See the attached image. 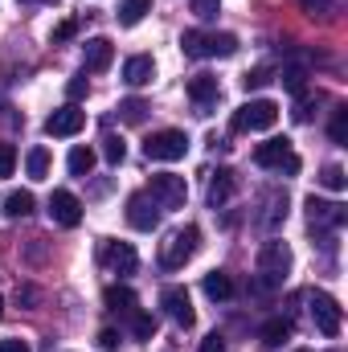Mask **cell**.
<instances>
[{"label":"cell","instance_id":"obj_1","mask_svg":"<svg viewBox=\"0 0 348 352\" xmlns=\"http://www.w3.org/2000/svg\"><path fill=\"white\" fill-rule=\"evenodd\" d=\"M180 50H184V58H234L238 54V37L234 33H201V29H188L180 37Z\"/></svg>","mask_w":348,"mask_h":352},{"label":"cell","instance_id":"obj_2","mask_svg":"<svg viewBox=\"0 0 348 352\" xmlns=\"http://www.w3.org/2000/svg\"><path fill=\"white\" fill-rule=\"evenodd\" d=\"M279 123V102H270V98H250V102H242L238 111H234V119H230V127L238 131V135H246V131H270Z\"/></svg>","mask_w":348,"mask_h":352},{"label":"cell","instance_id":"obj_3","mask_svg":"<svg viewBox=\"0 0 348 352\" xmlns=\"http://www.w3.org/2000/svg\"><path fill=\"white\" fill-rule=\"evenodd\" d=\"M287 274H291V250H287V242H266L259 250V283L266 291H274V287L287 283Z\"/></svg>","mask_w":348,"mask_h":352},{"label":"cell","instance_id":"obj_4","mask_svg":"<svg viewBox=\"0 0 348 352\" xmlns=\"http://www.w3.org/2000/svg\"><path fill=\"white\" fill-rule=\"evenodd\" d=\"M197 250H201V230L197 226H184V230L168 234V242H160V266L164 270H180Z\"/></svg>","mask_w":348,"mask_h":352},{"label":"cell","instance_id":"obj_5","mask_svg":"<svg viewBox=\"0 0 348 352\" xmlns=\"http://www.w3.org/2000/svg\"><path fill=\"white\" fill-rule=\"evenodd\" d=\"M254 164L259 168H270V173H287V176H295L303 168V160L295 156V148L287 140H266V144H259L254 148Z\"/></svg>","mask_w":348,"mask_h":352},{"label":"cell","instance_id":"obj_6","mask_svg":"<svg viewBox=\"0 0 348 352\" xmlns=\"http://www.w3.org/2000/svg\"><path fill=\"white\" fill-rule=\"evenodd\" d=\"M184 152H188V135L176 131V127L152 131V135L144 140V156H148V160H164V164H173V160H184Z\"/></svg>","mask_w":348,"mask_h":352},{"label":"cell","instance_id":"obj_7","mask_svg":"<svg viewBox=\"0 0 348 352\" xmlns=\"http://www.w3.org/2000/svg\"><path fill=\"white\" fill-rule=\"evenodd\" d=\"M148 197H152L160 209H184V201H188V180L176 176V173H160V176H152Z\"/></svg>","mask_w":348,"mask_h":352},{"label":"cell","instance_id":"obj_8","mask_svg":"<svg viewBox=\"0 0 348 352\" xmlns=\"http://www.w3.org/2000/svg\"><path fill=\"white\" fill-rule=\"evenodd\" d=\"M312 320H316V328H320L328 340H336L340 328H345V311H340V303H336L328 291H312Z\"/></svg>","mask_w":348,"mask_h":352},{"label":"cell","instance_id":"obj_9","mask_svg":"<svg viewBox=\"0 0 348 352\" xmlns=\"http://www.w3.org/2000/svg\"><path fill=\"white\" fill-rule=\"evenodd\" d=\"M50 221L54 226H62V230H74V226H83V201L70 192V188H54L50 192Z\"/></svg>","mask_w":348,"mask_h":352},{"label":"cell","instance_id":"obj_10","mask_svg":"<svg viewBox=\"0 0 348 352\" xmlns=\"http://www.w3.org/2000/svg\"><path fill=\"white\" fill-rule=\"evenodd\" d=\"M83 127H87V111H78V102H66L45 119V135H54V140H70Z\"/></svg>","mask_w":348,"mask_h":352},{"label":"cell","instance_id":"obj_11","mask_svg":"<svg viewBox=\"0 0 348 352\" xmlns=\"http://www.w3.org/2000/svg\"><path fill=\"white\" fill-rule=\"evenodd\" d=\"M160 217H164V209H160L148 192H135V197L127 201V226H131V230L152 234V230L160 226Z\"/></svg>","mask_w":348,"mask_h":352},{"label":"cell","instance_id":"obj_12","mask_svg":"<svg viewBox=\"0 0 348 352\" xmlns=\"http://www.w3.org/2000/svg\"><path fill=\"white\" fill-rule=\"evenodd\" d=\"M348 221L345 205L340 201H320V197H307V226H312V234L316 230H340Z\"/></svg>","mask_w":348,"mask_h":352},{"label":"cell","instance_id":"obj_13","mask_svg":"<svg viewBox=\"0 0 348 352\" xmlns=\"http://www.w3.org/2000/svg\"><path fill=\"white\" fill-rule=\"evenodd\" d=\"M160 307H164V316L173 320L176 328H193L197 324V311H193V299H188L184 287H164L160 291Z\"/></svg>","mask_w":348,"mask_h":352},{"label":"cell","instance_id":"obj_14","mask_svg":"<svg viewBox=\"0 0 348 352\" xmlns=\"http://www.w3.org/2000/svg\"><path fill=\"white\" fill-rule=\"evenodd\" d=\"M98 258H102L107 270H115V274H135V266H140V254L127 242H102L98 246Z\"/></svg>","mask_w":348,"mask_h":352},{"label":"cell","instance_id":"obj_15","mask_svg":"<svg viewBox=\"0 0 348 352\" xmlns=\"http://www.w3.org/2000/svg\"><path fill=\"white\" fill-rule=\"evenodd\" d=\"M188 98H193L197 115H209V107L221 98V82H217L213 74H193V78H188Z\"/></svg>","mask_w":348,"mask_h":352},{"label":"cell","instance_id":"obj_16","mask_svg":"<svg viewBox=\"0 0 348 352\" xmlns=\"http://www.w3.org/2000/svg\"><path fill=\"white\" fill-rule=\"evenodd\" d=\"M83 62H87V70L102 74V70L115 62V45H111L107 37H90L87 45H83Z\"/></svg>","mask_w":348,"mask_h":352},{"label":"cell","instance_id":"obj_17","mask_svg":"<svg viewBox=\"0 0 348 352\" xmlns=\"http://www.w3.org/2000/svg\"><path fill=\"white\" fill-rule=\"evenodd\" d=\"M234 192H238V176L230 173V168H217L213 180H209V205H213V209H226Z\"/></svg>","mask_w":348,"mask_h":352},{"label":"cell","instance_id":"obj_18","mask_svg":"<svg viewBox=\"0 0 348 352\" xmlns=\"http://www.w3.org/2000/svg\"><path fill=\"white\" fill-rule=\"evenodd\" d=\"M152 78H156V62L148 54H135V58L123 62V82L127 87H148Z\"/></svg>","mask_w":348,"mask_h":352},{"label":"cell","instance_id":"obj_19","mask_svg":"<svg viewBox=\"0 0 348 352\" xmlns=\"http://www.w3.org/2000/svg\"><path fill=\"white\" fill-rule=\"evenodd\" d=\"M201 291H205L213 303H226V299H234V278H230L226 270H209V274L201 278Z\"/></svg>","mask_w":348,"mask_h":352},{"label":"cell","instance_id":"obj_20","mask_svg":"<svg viewBox=\"0 0 348 352\" xmlns=\"http://www.w3.org/2000/svg\"><path fill=\"white\" fill-rule=\"evenodd\" d=\"M0 205H4V217H8V221H17V217H29L37 201H33V192H29V188H12Z\"/></svg>","mask_w":348,"mask_h":352},{"label":"cell","instance_id":"obj_21","mask_svg":"<svg viewBox=\"0 0 348 352\" xmlns=\"http://www.w3.org/2000/svg\"><path fill=\"white\" fill-rule=\"evenodd\" d=\"M102 303H107V311H115V316H131V311H135V291H131V287H107V291H102Z\"/></svg>","mask_w":348,"mask_h":352},{"label":"cell","instance_id":"obj_22","mask_svg":"<svg viewBox=\"0 0 348 352\" xmlns=\"http://www.w3.org/2000/svg\"><path fill=\"white\" fill-rule=\"evenodd\" d=\"M283 340H291V320H283V316L266 320V324H262V344H266V349H279Z\"/></svg>","mask_w":348,"mask_h":352},{"label":"cell","instance_id":"obj_23","mask_svg":"<svg viewBox=\"0 0 348 352\" xmlns=\"http://www.w3.org/2000/svg\"><path fill=\"white\" fill-rule=\"evenodd\" d=\"M148 12H152V0H123V4H119V25L131 29V25H140Z\"/></svg>","mask_w":348,"mask_h":352},{"label":"cell","instance_id":"obj_24","mask_svg":"<svg viewBox=\"0 0 348 352\" xmlns=\"http://www.w3.org/2000/svg\"><path fill=\"white\" fill-rule=\"evenodd\" d=\"M70 176H90V168H94V148H87V144H78L74 152H70Z\"/></svg>","mask_w":348,"mask_h":352},{"label":"cell","instance_id":"obj_25","mask_svg":"<svg viewBox=\"0 0 348 352\" xmlns=\"http://www.w3.org/2000/svg\"><path fill=\"white\" fill-rule=\"evenodd\" d=\"M127 320H131V336H135V340H152V336H156V316H148V311L135 307Z\"/></svg>","mask_w":348,"mask_h":352},{"label":"cell","instance_id":"obj_26","mask_svg":"<svg viewBox=\"0 0 348 352\" xmlns=\"http://www.w3.org/2000/svg\"><path fill=\"white\" fill-rule=\"evenodd\" d=\"M25 168L33 180H45L50 176V148H33L29 156H25Z\"/></svg>","mask_w":348,"mask_h":352},{"label":"cell","instance_id":"obj_27","mask_svg":"<svg viewBox=\"0 0 348 352\" xmlns=\"http://www.w3.org/2000/svg\"><path fill=\"white\" fill-rule=\"evenodd\" d=\"M148 111H152V107H148L144 98H123V102H119V119H123V123H144Z\"/></svg>","mask_w":348,"mask_h":352},{"label":"cell","instance_id":"obj_28","mask_svg":"<svg viewBox=\"0 0 348 352\" xmlns=\"http://www.w3.org/2000/svg\"><path fill=\"white\" fill-rule=\"evenodd\" d=\"M328 135H332V144H348V107H336L332 111V123H328Z\"/></svg>","mask_w":348,"mask_h":352},{"label":"cell","instance_id":"obj_29","mask_svg":"<svg viewBox=\"0 0 348 352\" xmlns=\"http://www.w3.org/2000/svg\"><path fill=\"white\" fill-rule=\"evenodd\" d=\"M102 156H107V164H123L127 160V144L119 135H107L102 140Z\"/></svg>","mask_w":348,"mask_h":352},{"label":"cell","instance_id":"obj_30","mask_svg":"<svg viewBox=\"0 0 348 352\" xmlns=\"http://www.w3.org/2000/svg\"><path fill=\"white\" fill-rule=\"evenodd\" d=\"M320 184H324V188H332V192H345L348 176H345V168H340V164H328V168L320 173Z\"/></svg>","mask_w":348,"mask_h":352},{"label":"cell","instance_id":"obj_31","mask_svg":"<svg viewBox=\"0 0 348 352\" xmlns=\"http://www.w3.org/2000/svg\"><path fill=\"white\" fill-rule=\"evenodd\" d=\"M303 78H307V70H303V66H287L279 82H283V87L291 90V94H303Z\"/></svg>","mask_w":348,"mask_h":352},{"label":"cell","instance_id":"obj_32","mask_svg":"<svg viewBox=\"0 0 348 352\" xmlns=\"http://www.w3.org/2000/svg\"><path fill=\"white\" fill-rule=\"evenodd\" d=\"M266 82H270V70H266V66H259V70H246V74H242V87H246V90H262Z\"/></svg>","mask_w":348,"mask_h":352},{"label":"cell","instance_id":"obj_33","mask_svg":"<svg viewBox=\"0 0 348 352\" xmlns=\"http://www.w3.org/2000/svg\"><path fill=\"white\" fill-rule=\"evenodd\" d=\"M193 12H197L201 21H217V12H221V0H193Z\"/></svg>","mask_w":348,"mask_h":352},{"label":"cell","instance_id":"obj_34","mask_svg":"<svg viewBox=\"0 0 348 352\" xmlns=\"http://www.w3.org/2000/svg\"><path fill=\"white\" fill-rule=\"evenodd\" d=\"M12 168H17V148L12 144H0V180L12 176Z\"/></svg>","mask_w":348,"mask_h":352},{"label":"cell","instance_id":"obj_35","mask_svg":"<svg viewBox=\"0 0 348 352\" xmlns=\"http://www.w3.org/2000/svg\"><path fill=\"white\" fill-rule=\"evenodd\" d=\"M66 94H70V102H78V98H87V94H90V82H87V74H78V78H70V82H66Z\"/></svg>","mask_w":348,"mask_h":352},{"label":"cell","instance_id":"obj_36","mask_svg":"<svg viewBox=\"0 0 348 352\" xmlns=\"http://www.w3.org/2000/svg\"><path fill=\"white\" fill-rule=\"evenodd\" d=\"M74 33H78V21H74V16H66V21L54 29V45H58V41H70Z\"/></svg>","mask_w":348,"mask_h":352},{"label":"cell","instance_id":"obj_37","mask_svg":"<svg viewBox=\"0 0 348 352\" xmlns=\"http://www.w3.org/2000/svg\"><path fill=\"white\" fill-rule=\"evenodd\" d=\"M119 344H123V340H119V332H115V328H102V332H98V349H102V352H115Z\"/></svg>","mask_w":348,"mask_h":352},{"label":"cell","instance_id":"obj_38","mask_svg":"<svg viewBox=\"0 0 348 352\" xmlns=\"http://www.w3.org/2000/svg\"><path fill=\"white\" fill-rule=\"evenodd\" d=\"M312 111H316V102L299 94V107H295V123H312Z\"/></svg>","mask_w":348,"mask_h":352},{"label":"cell","instance_id":"obj_39","mask_svg":"<svg viewBox=\"0 0 348 352\" xmlns=\"http://www.w3.org/2000/svg\"><path fill=\"white\" fill-rule=\"evenodd\" d=\"M197 352H226V336H221V332L205 336V340H201V349H197Z\"/></svg>","mask_w":348,"mask_h":352},{"label":"cell","instance_id":"obj_40","mask_svg":"<svg viewBox=\"0 0 348 352\" xmlns=\"http://www.w3.org/2000/svg\"><path fill=\"white\" fill-rule=\"evenodd\" d=\"M37 299H41V295H37V287H29V283H25V287H17V303H29V307H33Z\"/></svg>","mask_w":348,"mask_h":352},{"label":"cell","instance_id":"obj_41","mask_svg":"<svg viewBox=\"0 0 348 352\" xmlns=\"http://www.w3.org/2000/svg\"><path fill=\"white\" fill-rule=\"evenodd\" d=\"M0 352H29V340H0Z\"/></svg>","mask_w":348,"mask_h":352},{"label":"cell","instance_id":"obj_42","mask_svg":"<svg viewBox=\"0 0 348 352\" xmlns=\"http://www.w3.org/2000/svg\"><path fill=\"white\" fill-rule=\"evenodd\" d=\"M299 4H303V8H307V12H316V8H320V4H324V0H299Z\"/></svg>","mask_w":348,"mask_h":352},{"label":"cell","instance_id":"obj_43","mask_svg":"<svg viewBox=\"0 0 348 352\" xmlns=\"http://www.w3.org/2000/svg\"><path fill=\"white\" fill-rule=\"evenodd\" d=\"M21 4H50V0H21Z\"/></svg>","mask_w":348,"mask_h":352},{"label":"cell","instance_id":"obj_44","mask_svg":"<svg viewBox=\"0 0 348 352\" xmlns=\"http://www.w3.org/2000/svg\"><path fill=\"white\" fill-rule=\"evenodd\" d=\"M0 320H4V299H0Z\"/></svg>","mask_w":348,"mask_h":352},{"label":"cell","instance_id":"obj_45","mask_svg":"<svg viewBox=\"0 0 348 352\" xmlns=\"http://www.w3.org/2000/svg\"><path fill=\"white\" fill-rule=\"evenodd\" d=\"M328 352H340V349H328Z\"/></svg>","mask_w":348,"mask_h":352},{"label":"cell","instance_id":"obj_46","mask_svg":"<svg viewBox=\"0 0 348 352\" xmlns=\"http://www.w3.org/2000/svg\"><path fill=\"white\" fill-rule=\"evenodd\" d=\"M299 352H307V349H299Z\"/></svg>","mask_w":348,"mask_h":352}]
</instances>
